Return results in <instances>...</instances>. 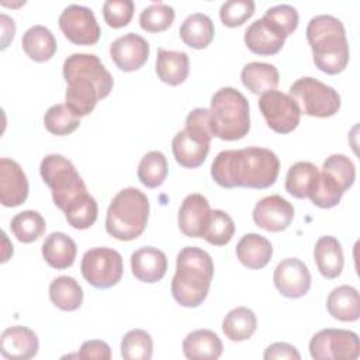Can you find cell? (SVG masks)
Returning <instances> with one entry per match:
<instances>
[{
  "label": "cell",
  "mask_w": 360,
  "mask_h": 360,
  "mask_svg": "<svg viewBox=\"0 0 360 360\" xmlns=\"http://www.w3.org/2000/svg\"><path fill=\"white\" fill-rule=\"evenodd\" d=\"M49 298L62 311H76L83 302V290L70 276H59L49 284Z\"/></svg>",
  "instance_id": "cell-31"
},
{
  "label": "cell",
  "mask_w": 360,
  "mask_h": 360,
  "mask_svg": "<svg viewBox=\"0 0 360 360\" xmlns=\"http://www.w3.org/2000/svg\"><path fill=\"white\" fill-rule=\"evenodd\" d=\"M210 125L212 136L222 141H236L248 135L250 129L249 103L233 87H222L211 98Z\"/></svg>",
  "instance_id": "cell-6"
},
{
  "label": "cell",
  "mask_w": 360,
  "mask_h": 360,
  "mask_svg": "<svg viewBox=\"0 0 360 360\" xmlns=\"http://www.w3.org/2000/svg\"><path fill=\"white\" fill-rule=\"evenodd\" d=\"M211 138L210 110L194 108L186 118L184 129L173 136L172 150L176 162L187 169L201 166L210 152Z\"/></svg>",
  "instance_id": "cell-7"
},
{
  "label": "cell",
  "mask_w": 360,
  "mask_h": 360,
  "mask_svg": "<svg viewBox=\"0 0 360 360\" xmlns=\"http://www.w3.org/2000/svg\"><path fill=\"white\" fill-rule=\"evenodd\" d=\"M257 328V319L252 309L236 307L229 311L222 321V330L232 342H243L252 338Z\"/></svg>",
  "instance_id": "cell-32"
},
{
  "label": "cell",
  "mask_w": 360,
  "mask_h": 360,
  "mask_svg": "<svg viewBox=\"0 0 360 360\" xmlns=\"http://www.w3.org/2000/svg\"><path fill=\"white\" fill-rule=\"evenodd\" d=\"M343 193L345 191L336 181H333L323 172H319L318 179H316L308 198L312 201L314 205H316L319 208H332L340 202Z\"/></svg>",
  "instance_id": "cell-40"
},
{
  "label": "cell",
  "mask_w": 360,
  "mask_h": 360,
  "mask_svg": "<svg viewBox=\"0 0 360 360\" xmlns=\"http://www.w3.org/2000/svg\"><path fill=\"white\" fill-rule=\"evenodd\" d=\"M255 224L269 232H281L294 219V207L278 194L267 195L257 201L253 208Z\"/></svg>",
  "instance_id": "cell-15"
},
{
  "label": "cell",
  "mask_w": 360,
  "mask_h": 360,
  "mask_svg": "<svg viewBox=\"0 0 360 360\" xmlns=\"http://www.w3.org/2000/svg\"><path fill=\"white\" fill-rule=\"evenodd\" d=\"M322 172L328 174L333 181H336L343 191L350 188L354 183V163L345 155L335 153L326 158V160L322 165Z\"/></svg>",
  "instance_id": "cell-42"
},
{
  "label": "cell",
  "mask_w": 360,
  "mask_h": 360,
  "mask_svg": "<svg viewBox=\"0 0 360 360\" xmlns=\"http://www.w3.org/2000/svg\"><path fill=\"white\" fill-rule=\"evenodd\" d=\"M259 110L267 125L277 134L292 132L301 118V111L290 94L280 90H270L260 96Z\"/></svg>",
  "instance_id": "cell-12"
},
{
  "label": "cell",
  "mask_w": 360,
  "mask_h": 360,
  "mask_svg": "<svg viewBox=\"0 0 360 360\" xmlns=\"http://www.w3.org/2000/svg\"><path fill=\"white\" fill-rule=\"evenodd\" d=\"M236 256L245 267L259 270L270 262L273 248L264 236L252 232L239 239L236 245Z\"/></svg>",
  "instance_id": "cell-24"
},
{
  "label": "cell",
  "mask_w": 360,
  "mask_h": 360,
  "mask_svg": "<svg viewBox=\"0 0 360 360\" xmlns=\"http://www.w3.org/2000/svg\"><path fill=\"white\" fill-rule=\"evenodd\" d=\"M235 233V224L229 214L222 210H211L210 222L204 239L214 246H224L229 243Z\"/></svg>",
  "instance_id": "cell-41"
},
{
  "label": "cell",
  "mask_w": 360,
  "mask_h": 360,
  "mask_svg": "<svg viewBox=\"0 0 360 360\" xmlns=\"http://www.w3.org/2000/svg\"><path fill=\"white\" fill-rule=\"evenodd\" d=\"M82 276L96 288L114 287L122 277L121 255L111 248H93L84 252L80 264Z\"/></svg>",
  "instance_id": "cell-10"
},
{
  "label": "cell",
  "mask_w": 360,
  "mask_h": 360,
  "mask_svg": "<svg viewBox=\"0 0 360 360\" xmlns=\"http://www.w3.org/2000/svg\"><path fill=\"white\" fill-rule=\"evenodd\" d=\"M97 214H98L97 201L89 193L83 195L80 200H77L76 202H73L70 207H68L65 211L68 224L75 229L90 228L96 222Z\"/></svg>",
  "instance_id": "cell-39"
},
{
  "label": "cell",
  "mask_w": 360,
  "mask_h": 360,
  "mask_svg": "<svg viewBox=\"0 0 360 360\" xmlns=\"http://www.w3.org/2000/svg\"><path fill=\"white\" fill-rule=\"evenodd\" d=\"M28 180L21 166L8 158L0 159V202L17 207L28 197Z\"/></svg>",
  "instance_id": "cell-18"
},
{
  "label": "cell",
  "mask_w": 360,
  "mask_h": 360,
  "mask_svg": "<svg viewBox=\"0 0 360 360\" xmlns=\"http://www.w3.org/2000/svg\"><path fill=\"white\" fill-rule=\"evenodd\" d=\"M10 228L20 242L31 243L45 233L46 224L38 211L27 210L13 217Z\"/></svg>",
  "instance_id": "cell-34"
},
{
  "label": "cell",
  "mask_w": 360,
  "mask_h": 360,
  "mask_svg": "<svg viewBox=\"0 0 360 360\" xmlns=\"http://www.w3.org/2000/svg\"><path fill=\"white\" fill-rule=\"evenodd\" d=\"M255 13L253 0H228L219 8V18L224 25L235 28L240 27Z\"/></svg>",
  "instance_id": "cell-44"
},
{
  "label": "cell",
  "mask_w": 360,
  "mask_h": 360,
  "mask_svg": "<svg viewBox=\"0 0 360 360\" xmlns=\"http://www.w3.org/2000/svg\"><path fill=\"white\" fill-rule=\"evenodd\" d=\"M309 353L315 360H354L360 354L359 336L346 329H322L312 336Z\"/></svg>",
  "instance_id": "cell-11"
},
{
  "label": "cell",
  "mask_w": 360,
  "mask_h": 360,
  "mask_svg": "<svg viewBox=\"0 0 360 360\" xmlns=\"http://www.w3.org/2000/svg\"><path fill=\"white\" fill-rule=\"evenodd\" d=\"M264 360H276V359H288V360H300L301 354L298 353V350L285 342H276L273 345H270L263 354Z\"/></svg>",
  "instance_id": "cell-47"
},
{
  "label": "cell",
  "mask_w": 360,
  "mask_h": 360,
  "mask_svg": "<svg viewBox=\"0 0 360 360\" xmlns=\"http://www.w3.org/2000/svg\"><path fill=\"white\" fill-rule=\"evenodd\" d=\"M214 277L211 256L197 246L183 248L176 259L172 295L177 304L195 308L207 298Z\"/></svg>",
  "instance_id": "cell-3"
},
{
  "label": "cell",
  "mask_w": 360,
  "mask_h": 360,
  "mask_svg": "<svg viewBox=\"0 0 360 360\" xmlns=\"http://www.w3.org/2000/svg\"><path fill=\"white\" fill-rule=\"evenodd\" d=\"M138 179L148 188L162 186L167 176L166 156L159 150H150L141 159L138 165Z\"/></svg>",
  "instance_id": "cell-35"
},
{
  "label": "cell",
  "mask_w": 360,
  "mask_h": 360,
  "mask_svg": "<svg viewBox=\"0 0 360 360\" xmlns=\"http://www.w3.org/2000/svg\"><path fill=\"white\" fill-rule=\"evenodd\" d=\"M79 359H97V360H110L111 359V349L103 340H86L80 346L77 353Z\"/></svg>",
  "instance_id": "cell-46"
},
{
  "label": "cell",
  "mask_w": 360,
  "mask_h": 360,
  "mask_svg": "<svg viewBox=\"0 0 360 360\" xmlns=\"http://www.w3.org/2000/svg\"><path fill=\"white\" fill-rule=\"evenodd\" d=\"M222 349L221 339L210 329L193 330L183 340V353L190 360H217Z\"/></svg>",
  "instance_id": "cell-22"
},
{
  "label": "cell",
  "mask_w": 360,
  "mask_h": 360,
  "mask_svg": "<svg viewBox=\"0 0 360 360\" xmlns=\"http://www.w3.org/2000/svg\"><path fill=\"white\" fill-rule=\"evenodd\" d=\"M328 312L339 321L353 322L360 316V298L354 287L343 284L333 288L326 300Z\"/></svg>",
  "instance_id": "cell-27"
},
{
  "label": "cell",
  "mask_w": 360,
  "mask_h": 360,
  "mask_svg": "<svg viewBox=\"0 0 360 360\" xmlns=\"http://www.w3.org/2000/svg\"><path fill=\"white\" fill-rule=\"evenodd\" d=\"M278 172L280 160L277 155L259 146L222 150L211 165L214 181L224 188L263 190L276 183Z\"/></svg>",
  "instance_id": "cell-1"
},
{
  "label": "cell",
  "mask_w": 360,
  "mask_h": 360,
  "mask_svg": "<svg viewBox=\"0 0 360 360\" xmlns=\"http://www.w3.org/2000/svg\"><path fill=\"white\" fill-rule=\"evenodd\" d=\"M263 18L269 21L284 38L291 35L298 25V13L290 4H277L267 8Z\"/></svg>",
  "instance_id": "cell-43"
},
{
  "label": "cell",
  "mask_w": 360,
  "mask_h": 360,
  "mask_svg": "<svg viewBox=\"0 0 360 360\" xmlns=\"http://www.w3.org/2000/svg\"><path fill=\"white\" fill-rule=\"evenodd\" d=\"M273 281L281 295L300 298L311 288V273L304 262L297 257H288L276 266Z\"/></svg>",
  "instance_id": "cell-14"
},
{
  "label": "cell",
  "mask_w": 360,
  "mask_h": 360,
  "mask_svg": "<svg viewBox=\"0 0 360 360\" xmlns=\"http://www.w3.org/2000/svg\"><path fill=\"white\" fill-rule=\"evenodd\" d=\"M149 218V200L135 187L122 188L112 198L105 217L107 232L118 240H134L142 235Z\"/></svg>",
  "instance_id": "cell-5"
},
{
  "label": "cell",
  "mask_w": 360,
  "mask_h": 360,
  "mask_svg": "<svg viewBox=\"0 0 360 360\" xmlns=\"http://www.w3.org/2000/svg\"><path fill=\"white\" fill-rule=\"evenodd\" d=\"M77 248L75 240L63 232H52L42 243V256L45 262L58 270L70 267L75 263Z\"/></svg>",
  "instance_id": "cell-26"
},
{
  "label": "cell",
  "mask_w": 360,
  "mask_h": 360,
  "mask_svg": "<svg viewBox=\"0 0 360 360\" xmlns=\"http://www.w3.org/2000/svg\"><path fill=\"white\" fill-rule=\"evenodd\" d=\"M39 173L44 183L51 188L55 205L63 212L87 194L86 184L76 167L62 155H46L41 162Z\"/></svg>",
  "instance_id": "cell-8"
},
{
  "label": "cell",
  "mask_w": 360,
  "mask_h": 360,
  "mask_svg": "<svg viewBox=\"0 0 360 360\" xmlns=\"http://www.w3.org/2000/svg\"><path fill=\"white\" fill-rule=\"evenodd\" d=\"M44 124L48 132L63 136L79 128L80 117H77L66 104H55L46 110Z\"/></svg>",
  "instance_id": "cell-36"
},
{
  "label": "cell",
  "mask_w": 360,
  "mask_h": 360,
  "mask_svg": "<svg viewBox=\"0 0 360 360\" xmlns=\"http://www.w3.org/2000/svg\"><path fill=\"white\" fill-rule=\"evenodd\" d=\"M240 79L243 86L253 94H264L274 90L280 76L274 65L266 62H250L243 66Z\"/></svg>",
  "instance_id": "cell-30"
},
{
  "label": "cell",
  "mask_w": 360,
  "mask_h": 360,
  "mask_svg": "<svg viewBox=\"0 0 360 360\" xmlns=\"http://www.w3.org/2000/svg\"><path fill=\"white\" fill-rule=\"evenodd\" d=\"M59 28L76 45H94L100 39V27L94 13L80 4L68 6L59 15Z\"/></svg>",
  "instance_id": "cell-13"
},
{
  "label": "cell",
  "mask_w": 360,
  "mask_h": 360,
  "mask_svg": "<svg viewBox=\"0 0 360 360\" xmlns=\"http://www.w3.org/2000/svg\"><path fill=\"white\" fill-rule=\"evenodd\" d=\"M245 44L256 55H276L284 45L285 38L263 17L253 21L245 31Z\"/></svg>",
  "instance_id": "cell-21"
},
{
  "label": "cell",
  "mask_w": 360,
  "mask_h": 360,
  "mask_svg": "<svg viewBox=\"0 0 360 360\" xmlns=\"http://www.w3.org/2000/svg\"><path fill=\"white\" fill-rule=\"evenodd\" d=\"M319 170L311 162L294 163L285 176V190L295 198H308Z\"/></svg>",
  "instance_id": "cell-33"
},
{
  "label": "cell",
  "mask_w": 360,
  "mask_h": 360,
  "mask_svg": "<svg viewBox=\"0 0 360 360\" xmlns=\"http://www.w3.org/2000/svg\"><path fill=\"white\" fill-rule=\"evenodd\" d=\"M314 257L319 273L325 278H336L343 270V250L335 236H321L314 248Z\"/></svg>",
  "instance_id": "cell-25"
},
{
  "label": "cell",
  "mask_w": 360,
  "mask_h": 360,
  "mask_svg": "<svg viewBox=\"0 0 360 360\" xmlns=\"http://www.w3.org/2000/svg\"><path fill=\"white\" fill-rule=\"evenodd\" d=\"M181 41L194 49L207 48L215 34L212 20L202 13L190 14L179 30Z\"/></svg>",
  "instance_id": "cell-29"
},
{
  "label": "cell",
  "mask_w": 360,
  "mask_h": 360,
  "mask_svg": "<svg viewBox=\"0 0 360 360\" xmlns=\"http://www.w3.org/2000/svg\"><path fill=\"white\" fill-rule=\"evenodd\" d=\"M307 39L315 66L328 75H338L349 63L350 52L343 22L330 14H319L307 25Z\"/></svg>",
  "instance_id": "cell-4"
},
{
  "label": "cell",
  "mask_w": 360,
  "mask_h": 360,
  "mask_svg": "<svg viewBox=\"0 0 360 360\" xmlns=\"http://www.w3.org/2000/svg\"><path fill=\"white\" fill-rule=\"evenodd\" d=\"M174 8L166 3H152L139 14V25L148 32L166 31L174 21Z\"/></svg>",
  "instance_id": "cell-38"
},
{
  "label": "cell",
  "mask_w": 360,
  "mask_h": 360,
  "mask_svg": "<svg viewBox=\"0 0 360 360\" xmlns=\"http://www.w3.org/2000/svg\"><path fill=\"white\" fill-rule=\"evenodd\" d=\"M131 269L139 281L156 283L166 274L167 257L160 249L145 246L131 255Z\"/></svg>",
  "instance_id": "cell-20"
},
{
  "label": "cell",
  "mask_w": 360,
  "mask_h": 360,
  "mask_svg": "<svg viewBox=\"0 0 360 360\" xmlns=\"http://www.w3.org/2000/svg\"><path fill=\"white\" fill-rule=\"evenodd\" d=\"M68 83L65 104L77 115H89L100 98L107 97L114 86L111 73L93 53H72L63 62Z\"/></svg>",
  "instance_id": "cell-2"
},
{
  "label": "cell",
  "mask_w": 360,
  "mask_h": 360,
  "mask_svg": "<svg viewBox=\"0 0 360 360\" xmlns=\"http://www.w3.org/2000/svg\"><path fill=\"white\" fill-rule=\"evenodd\" d=\"M135 4L132 0H107L103 4V17L112 28H122L134 17Z\"/></svg>",
  "instance_id": "cell-45"
},
{
  "label": "cell",
  "mask_w": 360,
  "mask_h": 360,
  "mask_svg": "<svg viewBox=\"0 0 360 360\" xmlns=\"http://www.w3.org/2000/svg\"><path fill=\"white\" fill-rule=\"evenodd\" d=\"M155 70L158 77L163 83L169 86H179L188 76V70H190L188 55L181 51H167V49L159 48Z\"/></svg>",
  "instance_id": "cell-23"
},
{
  "label": "cell",
  "mask_w": 360,
  "mask_h": 360,
  "mask_svg": "<svg viewBox=\"0 0 360 360\" xmlns=\"http://www.w3.org/2000/svg\"><path fill=\"white\" fill-rule=\"evenodd\" d=\"M210 215L211 208L208 200L198 193L188 194L179 210V228L188 238H204Z\"/></svg>",
  "instance_id": "cell-17"
},
{
  "label": "cell",
  "mask_w": 360,
  "mask_h": 360,
  "mask_svg": "<svg viewBox=\"0 0 360 360\" xmlns=\"http://www.w3.org/2000/svg\"><path fill=\"white\" fill-rule=\"evenodd\" d=\"M21 45L27 56L35 62H46L56 52V39L45 25L30 27L21 39Z\"/></svg>",
  "instance_id": "cell-28"
},
{
  "label": "cell",
  "mask_w": 360,
  "mask_h": 360,
  "mask_svg": "<svg viewBox=\"0 0 360 360\" xmlns=\"http://www.w3.org/2000/svg\"><path fill=\"white\" fill-rule=\"evenodd\" d=\"M110 56L120 70L134 72L146 63L149 44L141 35L128 32L110 45Z\"/></svg>",
  "instance_id": "cell-16"
},
{
  "label": "cell",
  "mask_w": 360,
  "mask_h": 360,
  "mask_svg": "<svg viewBox=\"0 0 360 360\" xmlns=\"http://www.w3.org/2000/svg\"><path fill=\"white\" fill-rule=\"evenodd\" d=\"M153 353V340L143 329L127 332L121 340V356L127 360H149Z\"/></svg>",
  "instance_id": "cell-37"
},
{
  "label": "cell",
  "mask_w": 360,
  "mask_h": 360,
  "mask_svg": "<svg viewBox=\"0 0 360 360\" xmlns=\"http://www.w3.org/2000/svg\"><path fill=\"white\" fill-rule=\"evenodd\" d=\"M290 96L297 103L301 114L326 118L340 108L339 93L315 77H300L290 86Z\"/></svg>",
  "instance_id": "cell-9"
},
{
  "label": "cell",
  "mask_w": 360,
  "mask_h": 360,
  "mask_svg": "<svg viewBox=\"0 0 360 360\" xmlns=\"http://www.w3.org/2000/svg\"><path fill=\"white\" fill-rule=\"evenodd\" d=\"M1 20V49H6L8 42L13 41L14 38V32H15V24L14 20L10 18L7 14H1L0 15Z\"/></svg>",
  "instance_id": "cell-48"
},
{
  "label": "cell",
  "mask_w": 360,
  "mask_h": 360,
  "mask_svg": "<svg viewBox=\"0 0 360 360\" xmlns=\"http://www.w3.org/2000/svg\"><path fill=\"white\" fill-rule=\"evenodd\" d=\"M38 349V336L27 326H10L0 336V353L8 360L32 359L37 356Z\"/></svg>",
  "instance_id": "cell-19"
}]
</instances>
